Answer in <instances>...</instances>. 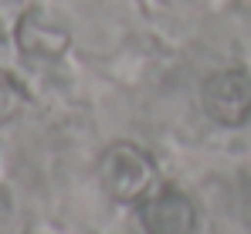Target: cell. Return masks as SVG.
I'll return each mask as SVG.
<instances>
[{
	"label": "cell",
	"mask_w": 251,
	"mask_h": 234,
	"mask_svg": "<svg viewBox=\"0 0 251 234\" xmlns=\"http://www.w3.org/2000/svg\"><path fill=\"white\" fill-rule=\"evenodd\" d=\"M24 105H27V92H24V85L10 75V72L0 68V126H3V122H14V119L21 116Z\"/></svg>",
	"instance_id": "5b68a950"
},
{
	"label": "cell",
	"mask_w": 251,
	"mask_h": 234,
	"mask_svg": "<svg viewBox=\"0 0 251 234\" xmlns=\"http://www.w3.org/2000/svg\"><path fill=\"white\" fill-rule=\"evenodd\" d=\"M14 41H17L21 54H27L34 61H58L72 48V27L48 7H27V10H21V17L14 24Z\"/></svg>",
	"instance_id": "3957f363"
},
{
	"label": "cell",
	"mask_w": 251,
	"mask_h": 234,
	"mask_svg": "<svg viewBox=\"0 0 251 234\" xmlns=\"http://www.w3.org/2000/svg\"><path fill=\"white\" fill-rule=\"evenodd\" d=\"M201 105L210 122L224 129H241L251 122V72L248 68H221L204 78Z\"/></svg>",
	"instance_id": "7a4b0ae2"
},
{
	"label": "cell",
	"mask_w": 251,
	"mask_h": 234,
	"mask_svg": "<svg viewBox=\"0 0 251 234\" xmlns=\"http://www.w3.org/2000/svg\"><path fill=\"white\" fill-rule=\"evenodd\" d=\"M99 183L116 204H139L160 187V170L143 146L119 139L99 156Z\"/></svg>",
	"instance_id": "6da1fadb"
},
{
	"label": "cell",
	"mask_w": 251,
	"mask_h": 234,
	"mask_svg": "<svg viewBox=\"0 0 251 234\" xmlns=\"http://www.w3.org/2000/svg\"><path fill=\"white\" fill-rule=\"evenodd\" d=\"M143 234H197V204L180 187L160 183L136 204Z\"/></svg>",
	"instance_id": "277c9868"
},
{
	"label": "cell",
	"mask_w": 251,
	"mask_h": 234,
	"mask_svg": "<svg viewBox=\"0 0 251 234\" xmlns=\"http://www.w3.org/2000/svg\"><path fill=\"white\" fill-rule=\"evenodd\" d=\"M14 3H21V0H0V7H14Z\"/></svg>",
	"instance_id": "8992f818"
}]
</instances>
